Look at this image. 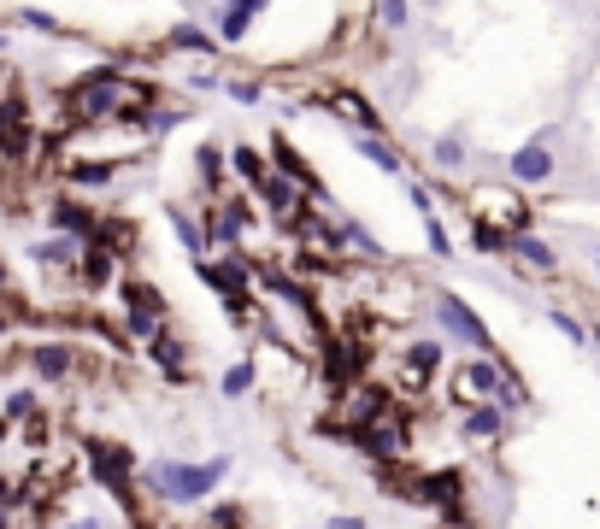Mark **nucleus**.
<instances>
[{"label":"nucleus","mask_w":600,"mask_h":529,"mask_svg":"<svg viewBox=\"0 0 600 529\" xmlns=\"http://www.w3.org/2000/svg\"><path fill=\"white\" fill-rule=\"evenodd\" d=\"M147 476H154V488H159L165 500H200V494H206V488L224 476V459L195 464V471H189V464H154Z\"/></svg>","instance_id":"obj_1"},{"label":"nucleus","mask_w":600,"mask_h":529,"mask_svg":"<svg viewBox=\"0 0 600 529\" xmlns=\"http://www.w3.org/2000/svg\"><path fill=\"white\" fill-rule=\"evenodd\" d=\"M512 176H518V183H547V176H554V147H547V135H535L530 147L512 154Z\"/></svg>","instance_id":"obj_2"},{"label":"nucleus","mask_w":600,"mask_h":529,"mask_svg":"<svg viewBox=\"0 0 600 529\" xmlns=\"http://www.w3.org/2000/svg\"><path fill=\"white\" fill-rule=\"evenodd\" d=\"M442 324H447V330H459L471 347H489V330H483V324L471 318V312L459 306V300H442Z\"/></svg>","instance_id":"obj_3"},{"label":"nucleus","mask_w":600,"mask_h":529,"mask_svg":"<svg viewBox=\"0 0 600 529\" xmlns=\"http://www.w3.org/2000/svg\"><path fill=\"white\" fill-rule=\"evenodd\" d=\"M77 112H83V118H100V112H112V71H100V83L77 88Z\"/></svg>","instance_id":"obj_4"},{"label":"nucleus","mask_w":600,"mask_h":529,"mask_svg":"<svg viewBox=\"0 0 600 529\" xmlns=\"http://www.w3.org/2000/svg\"><path fill=\"white\" fill-rule=\"evenodd\" d=\"M89 453H95V471L106 476L112 488H118L124 476H130V453H124V447H89Z\"/></svg>","instance_id":"obj_5"},{"label":"nucleus","mask_w":600,"mask_h":529,"mask_svg":"<svg viewBox=\"0 0 600 529\" xmlns=\"http://www.w3.org/2000/svg\"><path fill=\"white\" fill-rule=\"evenodd\" d=\"M512 254H518L524 264H535V271H554V247L535 242V235H512Z\"/></svg>","instance_id":"obj_6"},{"label":"nucleus","mask_w":600,"mask_h":529,"mask_svg":"<svg viewBox=\"0 0 600 529\" xmlns=\"http://www.w3.org/2000/svg\"><path fill=\"white\" fill-rule=\"evenodd\" d=\"M435 364H442V342H418V347L406 353V371H412V376H424V383L435 376Z\"/></svg>","instance_id":"obj_7"},{"label":"nucleus","mask_w":600,"mask_h":529,"mask_svg":"<svg viewBox=\"0 0 600 529\" xmlns=\"http://www.w3.org/2000/svg\"><path fill=\"white\" fill-rule=\"evenodd\" d=\"M459 388H465V394H495V388H500V371H495V364H465Z\"/></svg>","instance_id":"obj_8"},{"label":"nucleus","mask_w":600,"mask_h":529,"mask_svg":"<svg viewBox=\"0 0 600 529\" xmlns=\"http://www.w3.org/2000/svg\"><path fill=\"white\" fill-rule=\"evenodd\" d=\"M465 435L471 441H489V435H500V406H477L465 418Z\"/></svg>","instance_id":"obj_9"},{"label":"nucleus","mask_w":600,"mask_h":529,"mask_svg":"<svg viewBox=\"0 0 600 529\" xmlns=\"http://www.w3.org/2000/svg\"><path fill=\"white\" fill-rule=\"evenodd\" d=\"M324 371H330V383H347V376L359 371V353H354V347H330V359H324Z\"/></svg>","instance_id":"obj_10"},{"label":"nucleus","mask_w":600,"mask_h":529,"mask_svg":"<svg viewBox=\"0 0 600 529\" xmlns=\"http://www.w3.org/2000/svg\"><path fill=\"white\" fill-rule=\"evenodd\" d=\"M106 276H112V259L95 247V254L83 259V283H89V288H106Z\"/></svg>","instance_id":"obj_11"},{"label":"nucleus","mask_w":600,"mask_h":529,"mask_svg":"<svg viewBox=\"0 0 600 529\" xmlns=\"http://www.w3.org/2000/svg\"><path fill=\"white\" fill-rule=\"evenodd\" d=\"M254 12H259V6H230V12H224V18H218V24H224V42H235V35L254 24Z\"/></svg>","instance_id":"obj_12"},{"label":"nucleus","mask_w":600,"mask_h":529,"mask_svg":"<svg viewBox=\"0 0 600 529\" xmlns=\"http://www.w3.org/2000/svg\"><path fill=\"white\" fill-rule=\"evenodd\" d=\"M65 364H71L65 347H42V353H35V371H42V376H65Z\"/></svg>","instance_id":"obj_13"},{"label":"nucleus","mask_w":600,"mask_h":529,"mask_svg":"<svg viewBox=\"0 0 600 529\" xmlns=\"http://www.w3.org/2000/svg\"><path fill=\"white\" fill-rule=\"evenodd\" d=\"M277 165H283V171H289V176H295V183H306V188H318V176H312L306 165H300V159H295V154H289V147H283V142H277Z\"/></svg>","instance_id":"obj_14"},{"label":"nucleus","mask_w":600,"mask_h":529,"mask_svg":"<svg viewBox=\"0 0 600 529\" xmlns=\"http://www.w3.org/2000/svg\"><path fill=\"white\" fill-rule=\"evenodd\" d=\"M154 359L165 364V371H177V364H183V347L171 342V335H154Z\"/></svg>","instance_id":"obj_15"},{"label":"nucleus","mask_w":600,"mask_h":529,"mask_svg":"<svg viewBox=\"0 0 600 529\" xmlns=\"http://www.w3.org/2000/svg\"><path fill=\"white\" fill-rule=\"evenodd\" d=\"M235 171H242L247 183H265V171H259V154H254V147H235Z\"/></svg>","instance_id":"obj_16"},{"label":"nucleus","mask_w":600,"mask_h":529,"mask_svg":"<svg viewBox=\"0 0 600 529\" xmlns=\"http://www.w3.org/2000/svg\"><path fill=\"white\" fill-rule=\"evenodd\" d=\"M554 330L565 335V342H589V335H583V324L571 318V312H554Z\"/></svg>","instance_id":"obj_17"},{"label":"nucleus","mask_w":600,"mask_h":529,"mask_svg":"<svg viewBox=\"0 0 600 529\" xmlns=\"http://www.w3.org/2000/svg\"><path fill=\"white\" fill-rule=\"evenodd\" d=\"M265 200H271L277 212H289V206H295V188H289V183H265Z\"/></svg>","instance_id":"obj_18"},{"label":"nucleus","mask_w":600,"mask_h":529,"mask_svg":"<svg viewBox=\"0 0 600 529\" xmlns=\"http://www.w3.org/2000/svg\"><path fill=\"white\" fill-rule=\"evenodd\" d=\"M247 383H254V364H235V371L224 376V394H242Z\"/></svg>","instance_id":"obj_19"},{"label":"nucleus","mask_w":600,"mask_h":529,"mask_svg":"<svg viewBox=\"0 0 600 529\" xmlns=\"http://www.w3.org/2000/svg\"><path fill=\"white\" fill-rule=\"evenodd\" d=\"M359 147H365V159H377L383 171H400V159L389 154V147H377V142H359Z\"/></svg>","instance_id":"obj_20"},{"label":"nucleus","mask_w":600,"mask_h":529,"mask_svg":"<svg viewBox=\"0 0 600 529\" xmlns=\"http://www.w3.org/2000/svg\"><path fill=\"white\" fill-rule=\"evenodd\" d=\"M435 159H442V165H459V159H465V147L447 135V142H435Z\"/></svg>","instance_id":"obj_21"},{"label":"nucleus","mask_w":600,"mask_h":529,"mask_svg":"<svg viewBox=\"0 0 600 529\" xmlns=\"http://www.w3.org/2000/svg\"><path fill=\"white\" fill-rule=\"evenodd\" d=\"M200 176H206V183H218V147H200Z\"/></svg>","instance_id":"obj_22"},{"label":"nucleus","mask_w":600,"mask_h":529,"mask_svg":"<svg viewBox=\"0 0 600 529\" xmlns=\"http://www.w3.org/2000/svg\"><path fill=\"white\" fill-rule=\"evenodd\" d=\"M59 224H65V230H89V218H83L77 206H59Z\"/></svg>","instance_id":"obj_23"},{"label":"nucleus","mask_w":600,"mask_h":529,"mask_svg":"<svg viewBox=\"0 0 600 529\" xmlns=\"http://www.w3.org/2000/svg\"><path fill=\"white\" fill-rule=\"evenodd\" d=\"M177 235H183L189 247H200V242H206V235H200V224H189V218H177Z\"/></svg>","instance_id":"obj_24"},{"label":"nucleus","mask_w":600,"mask_h":529,"mask_svg":"<svg viewBox=\"0 0 600 529\" xmlns=\"http://www.w3.org/2000/svg\"><path fill=\"white\" fill-rule=\"evenodd\" d=\"M71 254V242H47V247H35V259H65Z\"/></svg>","instance_id":"obj_25"},{"label":"nucleus","mask_w":600,"mask_h":529,"mask_svg":"<svg viewBox=\"0 0 600 529\" xmlns=\"http://www.w3.org/2000/svg\"><path fill=\"white\" fill-rule=\"evenodd\" d=\"M77 529H95V524H77Z\"/></svg>","instance_id":"obj_26"},{"label":"nucleus","mask_w":600,"mask_h":529,"mask_svg":"<svg viewBox=\"0 0 600 529\" xmlns=\"http://www.w3.org/2000/svg\"><path fill=\"white\" fill-rule=\"evenodd\" d=\"M595 259H600V247H595Z\"/></svg>","instance_id":"obj_27"}]
</instances>
